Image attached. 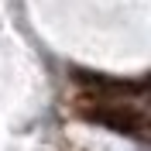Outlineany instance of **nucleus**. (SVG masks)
I'll return each instance as SVG.
<instances>
[{
	"instance_id": "nucleus-1",
	"label": "nucleus",
	"mask_w": 151,
	"mask_h": 151,
	"mask_svg": "<svg viewBox=\"0 0 151 151\" xmlns=\"http://www.w3.org/2000/svg\"><path fill=\"white\" fill-rule=\"evenodd\" d=\"M83 117L93 124H103V127H110L117 134H127V137H141L144 134V113L134 110L124 100L96 96V106H83Z\"/></svg>"
}]
</instances>
